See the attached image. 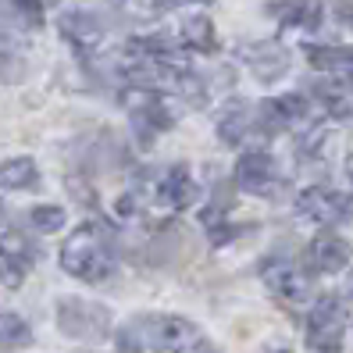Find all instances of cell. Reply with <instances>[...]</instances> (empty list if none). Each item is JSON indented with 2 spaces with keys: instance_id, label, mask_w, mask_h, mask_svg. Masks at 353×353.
I'll return each mask as SVG.
<instances>
[{
  "instance_id": "obj_1",
  "label": "cell",
  "mask_w": 353,
  "mask_h": 353,
  "mask_svg": "<svg viewBox=\"0 0 353 353\" xmlns=\"http://www.w3.org/2000/svg\"><path fill=\"white\" fill-rule=\"evenodd\" d=\"M61 268L79 282H108L118 272V246L103 221H86L61 246Z\"/></svg>"
},
{
  "instance_id": "obj_2",
  "label": "cell",
  "mask_w": 353,
  "mask_h": 353,
  "mask_svg": "<svg viewBox=\"0 0 353 353\" xmlns=\"http://www.w3.org/2000/svg\"><path fill=\"white\" fill-rule=\"evenodd\" d=\"M143 350L154 353H221L207 332L179 314H139L125 325Z\"/></svg>"
},
{
  "instance_id": "obj_3",
  "label": "cell",
  "mask_w": 353,
  "mask_h": 353,
  "mask_svg": "<svg viewBox=\"0 0 353 353\" xmlns=\"http://www.w3.org/2000/svg\"><path fill=\"white\" fill-rule=\"evenodd\" d=\"M57 328L68 339L79 343H100L111 336V310L97 300L82 296H61L57 300Z\"/></svg>"
},
{
  "instance_id": "obj_4",
  "label": "cell",
  "mask_w": 353,
  "mask_h": 353,
  "mask_svg": "<svg viewBox=\"0 0 353 353\" xmlns=\"http://www.w3.org/2000/svg\"><path fill=\"white\" fill-rule=\"evenodd\" d=\"M346 332V307L339 296H321L307 314V346L314 353H339Z\"/></svg>"
},
{
  "instance_id": "obj_5",
  "label": "cell",
  "mask_w": 353,
  "mask_h": 353,
  "mask_svg": "<svg viewBox=\"0 0 353 353\" xmlns=\"http://www.w3.org/2000/svg\"><path fill=\"white\" fill-rule=\"evenodd\" d=\"M150 196L157 207L164 211H185V207H193L200 200V185L193 179V172L185 168V164H172L168 172H161L157 182L150 185Z\"/></svg>"
},
{
  "instance_id": "obj_6",
  "label": "cell",
  "mask_w": 353,
  "mask_h": 353,
  "mask_svg": "<svg viewBox=\"0 0 353 353\" xmlns=\"http://www.w3.org/2000/svg\"><path fill=\"white\" fill-rule=\"evenodd\" d=\"M57 29L82 57H93L108 43V26H103V18L97 11H65L57 18Z\"/></svg>"
},
{
  "instance_id": "obj_7",
  "label": "cell",
  "mask_w": 353,
  "mask_h": 353,
  "mask_svg": "<svg viewBox=\"0 0 353 353\" xmlns=\"http://www.w3.org/2000/svg\"><path fill=\"white\" fill-rule=\"evenodd\" d=\"M129 118H132V132H136V139H139V147H154V139L175 125V114L164 108L161 93H143V90H139V97L132 100Z\"/></svg>"
},
{
  "instance_id": "obj_8",
  "label": "cell",
  "mask_w": 353,
  "mask_h": 353,
  "mask_svg": "<svg viewBox=\"0 0 353 353\" xmlns=\"http://www.w3.org/2000/svg\"><path fill=\"white\" fill-rule=\"evenodd\" d=\"M236 185L250 196H275L279 190V164L268 150H246L236 164Z\"/></svg>"
},
{
  "instance_id": "obj_9",
  "label": "cell",
  "mask_w": 353,
  "mask_h": 353,
  "mask_svg": "<svg viewBox=\"0 0 353 353\" xmlns=\"http://www.w3.org/2000/svg\"><path fill=\"white\" fill-rule=\"evenodd\" d=\"M350 264V243L336 232H318L303 250V268L310 275H336Z\"/></svg>"
},
{
  "instance_id": "obj_10",
  "label": "cell",
  "mask_w": 353,
  "mask_h": 353,
  "mask_svg": "<svg viewBox=\"0 0 353 353\" xmlns=\"http://www.w3.org/2000/svg\"><path fill=\"white\" fill-rule=\"evenodd\" d=\"M261 279L282 303H303L307 300V275L289 257H268L261 264Z\"/></svg>"
},
{
  "instance_id": "obj_11",
  "label": "cell",
  "mask_w": 353,
  "mask_h": 353,
  "mask_svg": "<svg viewBox=\"0 0 353 353\" xmlns=\"http://www.w3.org/2000/svg\"><path fill=\"white\" fill-rule=\"evenodd\" d=\"M296 211L310 221H318V225H336L343 221L346 214H353V203L336 193V190H325V185H310V190H303L296 196Z\"/></svg>"
},
{
  "instance_id": "obj_12",
  "label": "cell",
  "mask_w": 353,
  "mask_h": 353,
  "mask_svg": "<svg viewBox=\"0 0 353 353\" xmlns=\"http://www.w3.org/2000/svg\"><path fill=\"white\" fill-rule=\"evenodd\" d=\"M307 97L303 93H285V97H272V100H261V108L254 111L257 118V129L261 132H282L289 125L307 118Z\"/></svg>"
},
{
  "instance_id": "obj_13",
  "label": "cell",
  "mask_w": 353,
  "mask_h": 353,
  "mask_svg": "<svg viewBox=\"0 0 353 353\" xmlns=\"http://www.w3.org/2000/svg\"><path fill=\"white\" fill-rule=\"evenodd\" d=\"M239 61L250 68L261 82H275L289 72V50L275 39H261V43H246L239 47Z\"/></svg>"
},
{
  "instance_id": "obj_14",
  "label": "cell",
  "mask_w": 353,
  "mask_h": 353,
  "mask_svg": "<svg viewBox=\"0 0 353 353\" xmlns=\"http://www.w3.org/2000/svg\"><path fill=\"white\" fill-rule=\"evenodd\" d=\"M32 257L36 250L18 236V232H8L4 239H0V285L4 289H18L29 272H32Z\"/></svg>"
},
{
  "instance_id": "obj_15",
  "label": "cell",
  "mask_w": 353,
  "mask_h": 353,
  "mask_svg": "<svg viewBox=\"0 0 353 353\" xmlns=\"http://www.w3.org/2000/svg\"><path fill=\"white\" fill-rule=\"evenodd\" d=\"M321 11V0H275V4H268V14L293 29H318Z\"/></svg>"
},
{
  "instance_id": "obj_16",
  "label": "cell",
  "mask_w": 353,
  "mask_h": 353,
  "mask_svg": "<svg viewBox=\"0 0 353 353\" xmlns=\"http://www.w3.org/2000/svg\"><path fill=\"white\" fill-rule=\"evenodd\" d=\"M254 125H257V118H254V111H250V103L232 100V103L221 111V118H218V139L225 143V147H239V143L250 136Z\"/></svg>"
},
{
  "instance_id": "obj_17",
  "label": "cell",
  "mask_w": 353,
  "mask_h": 353,
  "mask_svg": "<svg viewBox=\"0 0 353 353\" xmlns=\"http://www.w3.org/2000/svg\"><path fill=\"white\" fill-rule=\"evenodd\" d=\"M182 50H196V54H214L218 50V32H214V22L203 14H193L182 22Z\"/></svg>"
},
{
  "instance_id": "obj_18",
  "label": "cell",
  "mask_w": 353,
  "mask_h": 353,
  "mask_svg": "<svg viewBox=\"0 0 353 353\" xmlns=\"http://www.w3.org/2000/svg\"><path fill=\"white\" fill-rule=\"evenodd\" d=\"M307 61L318 72H332L353 82V47H307Z\"/></svg>"
},
{
  "instance_id": "obj_19",
  "label": "cell",
  "mask_w": 353,
  "mask_h": 353,
  "mask_svg": "<svg viewBox=\"0 0 353 353\" xmlns=\"http://www.w3.org/2000/svg\"><path fill=\"white\" fill-rule=\"evenodd\" d=\"M39 182V168L32 157H8L0 161V190H32Z\"/></svg>"
},
{
  "instance_id": "obj_20",
  "label": "cell",
  "mask_w": 353,
  "mask_h": 353,
  "mask_svg": "<svg viewBox=\"0 0 353 353\" xmlns=\"http://www.w3.org/2000/svg\"><path fill=\"white\" fill-rule=\"evenodd\" d=\"M32 343V328L22 314H11V310H4L0 314V350H22Z\"/></svg>"
},
{
  "instance_id": "obj_21",
  "label": "cell",
  "mask_w": 353,
  "mask_h": 353,
  "mask_svg": "<svg viewBox=\"0 0 353 353\" xmlns=\"http://www.w3.org/2000/svg\"><path fill=\"white\" fill-rule=\"evenodd\" d=\"M314 93H318L321 108H325L332 118H350V114H353V97H350L343 86H336V82H318Z\"/></svg>"
},
{
  "instance_id": "obj_22",
  "label": "cell",
  "mask_w": 353,
  "mask_h": 353,
  "mask_svg": "<svg viewBox=\"0 0 353 353\" xmlns=\"http://www.w3.org/2000/svg\"><path fill=\"white\" fill-rule=\"evenodd\" d=\"M65 207L57 203H43V207H32L29 211V225L36 228V232H61L65 228Z\"/></svg>"
},
{
  "instance_id": "obj_23",
  "label": "cell",
  "mask_w": 353,
  "mask_h": 353,
  "mask_svg": "<svg viewBox=\"0 0 353 353\" xmlns=\"http://www.w3.org/2000/svg\"><path fill=\"white\" fill-rule=\"evenodd\" d=\"M8 4L22 14V22L29 26H39L43 22V8H47V0H8Z\"/></svg>"
},
{
  "instance_id": "obj_24",
  "label": "cell",
  "mask_w": 353,
  "mask_h": 353,
  "mask_svg": "<svg viewBox=\"0 0 353 353\" xmlns=\"http://www.w3.org/2000/svg\"><path fill=\"white\" fill-rule=\"evenodd\" d=\"M11 50H14V39H11L4 29H0V57H8Z\"/></svg>"
},
{
  "instance_id": "obj_25",
  "label": "cell",
  "mask_w": 353,
  "mask_h": 353,
  "mask_svg": "<svg viewBox=\"0 0 353 353\" xmlns=\"http://www.w3.org/2000/svg\"><path fill=\"white\" fill-rule=\"evenodd\" d=\"M346 175H350V182H353V154L346 157Z\"/></svg>"
},
{
  "instance_id": "obj_26",
  "label": "cell",
  "mask_w": 353,
  "mask_h": 353,
  "mask_svg": "<svg viewBox=\"0 0 353 353\" xmlns=\"http://www.w3.org/2000/svg\"><path fill=\"white\" fill-rule=\"evenodd\" d=\"M268 353H289V350H268Z\"/></svg>"
},
{
  "instance_id": "obj_27",
  "label": "cell",
  "mask_w": 353,
  "mask_h": 353,
  "mask_svg": "<svg viewBox=\"0 0 353 353\" xmlns=\"http://www.w3.org/2000/svg\"><path fill=\"white\" fill-rule=\"evenodd\" d=\"M350 296H353V282H350Z\"/></svg>"
}]
</instances>
